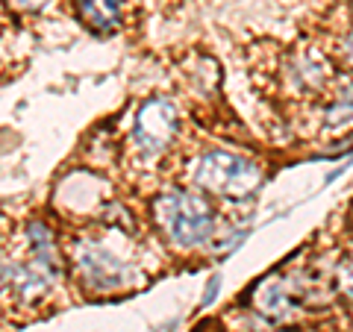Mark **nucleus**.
I'll list each match as a JSON object with an SVG mask.
<instances>
[{"label":"nucleus","mask_w":353,"mask_h":332,"mask_svg":"<svg viewBox=\"0 0 353 332\" xmlns=\"http://www.w3.org/2000/svg\"><path fill=\"white\" fill-rule=\"evenodd\" d=\"M339 289H341V294H345L347 300L353 303V268L339 271Z\"/></svg>","instance_id":"9"},{"label":"nucleus","mask_w":353,"mask_h":332,"mask_svg":"<svg viewBox=\"0 0 353 332\" xmlns=\"http://www.w3.org/2000/svg\"><path fill=\"white\" fill-rule=\"evenodd\" d=\"M12 268H15V264L3 256V250H0V289H6V285H9V276H12Z\"/></svg>","instance_id":"10"},{"label":"nucleus","mask_w":353,"mask_h":332,"mask_svg":"<svg viewBox=\"0 0 353 332\" xmlns=\"http://www.w3.org/2000/svg\"><path fill=\"white\" fill-rule=\"evenodd\" d=\"M353 124V85H345L327 109V127H347Z\"/></svg>","instance_id":"8"},{"label":"nucleus","mask_w":353,"mask_h":332,"mask_svg":"<svg viewBox=\"0 0 353 332\" xmlns=\"http://www.w3.org/2000/svg\"><path fill=\"white\" fill-rule=\"evenodd\" d=\"M18 6H27V9H39V6H44L48 0H15Z\"/></svg>","instance_id":"11"},{"label":"nucleus","mask_w":353,"mask_h":332,"mask_svg":"<svg viewBox=\"0 0 353 332\" xmlns=\"http://www.w3.org/2000/svg\"><path fill=\"white\" fill-rule=\"evenodd\" d=\"M27 241H30V250H32V262L41 264L44 271H50L53 276H57L59 268H62L57 232L44 224V220H32V224L27 227Z\"/></svg>","instance_id":"5"},{"label":"nucleus","mask_w":353,"mask_h":332,"mask_svg":"<svg viewBox=\"0 0 353 332\" xmlns=\"http://www.w3.org/2000/svg\"><path fill=\"white\" fill-rule=\"evenodd\" d=\"M215 291H218V280H209V289H206V297H203V303H209L215 297Z\"/></svg>","instance_id":"12"},{"label":"nucleus","mask_w":353,"mask_h":332,"mask_svg":"<svg viewBox=\"0 0 353 332\" xmlns=\"http://www.w3.org/2000/svg\"><path fill=\"white\" fill-rule=\"evenodd\" d=\"M180 129V112L171 97H150L141 103L136 124H132V147L141 156L157 159L159 153L171 147V141Z\"/></svg>","instance_id":"3"},{"label":"nucleus","mask_w":353,"mask_h":332,"mask_svg":"<svg viewBox=\"0 0 353 332\" xmlns=\"http://www.w3.org/2000/svg\"><path fill=\"white\" fill-rule=\"evenodd\" d=\"M124 0H77V15L94 32H109L121 24Z\"/></svg>","instance_id":"6"},{"label":"nucleus","mask_w":353,"mask_h":332,"mask_svg":"<svg viewBox=\"0 0 353 332\" xmlns=\"http://www.w3.org/2000/svg\"><path fill=\"white\" fill-rule=\"evenodd\" d=\"M250 332H280V329H271V326H253Z\"/></svg>","instance_id":"13"},{"label":"nucleus","mask_w":353,"mask_h":332,"mask_svg":"<svg viewBox=\"0 0 353 332\" xmlns=\"http://www.w3.org/2000/svg\"><path fill=\"white\" fill-rule=\"evenodd\" d=\"M74 264L80 280L94 291H118L132 282V264L118 259L112 250H106L97 241H80L74 253Z\"/></svg>","instance_id":"4"},{"label":"nucleus","mask_w":353,"mask_h":332,"mask_svg":"<svg viewBox=\"0 0 353 332\" xmlns=\"http://www.w3.org/2000/svg\"><path fill=\"white\" fill-rule=\"evenodd\" d=\"M259 312L268 318V320H289L294 315V303L289 291L283 289L277 280H265L259 289H256V297H253Z\"/></svg>","instance_id":"7"},{"label":"nucleus","mask_w":353,"mask_h":332,"mask_svg":"<svg viewBox=\"0 0 353 332\" xmlns=\"http://www.w3.org/2000/svg\"><path fill=\"white\" fill-rule=\"evenodd\" d=\"M192 180L197 188H203V191H215L224 197H241L259 185L262 171L256 162H250L245 156L212 150L197 159Z\"/></svg>","instance_id":"2"},{"label":"nucleus","mask_w":353,"mask_h":332,"mask_svg":"<svg viewBox=\"0 0 353 332\" xmlns=\"http://www.w3.org/2000/svg\"><path fill=\"white\" fill-rule=\"evenodd\" d=\"M153 218L162 229V236L171 241L174 247L192 250L212 236L215 215L206 206L201 194L192 191H165L153 203Z\"/></svg>","instance_id":"1"}]
</instances>
